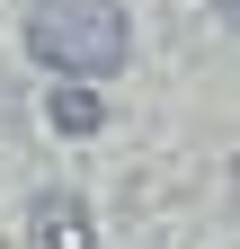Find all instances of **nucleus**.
Listing matches in <instances>:
<instances>
[{
  "instance_id": "nucleus-1",
  "label": "nucleus",
  "mask_w": 240,
  "mask_h": 249,
  "mask_svg": "<svg viewBox=\"0 0 240 249\" xmlns=\"http://www.w3.org/2000/svg\"><path fill=\"white\" fill-rule=\"evenodd\" d=\"M27 53H36L53 80H107V71H125V53H134L125 0H36Z\"/></svg>"
},
{
  "instance_id": "nucleus-2",
  "label": "nucleus",
  "mask_w": 240,
  "mask_h": 249,
  "mask_svg": "<svg viewBox=\"0 0 240 249\" xmlns=\"http://www.w3.org/2000/svg\"><path fill=\"white\" fill-rule=\"evenodd\" d=\"M36 249H89V213L71 196H36Z\"/></svg>"
},
{
  "instance_id": "nucleus-3",
  "label": "nucleus",
  "mask_w": 240,
  "mask_h": 249,
  "mask_svg": "<svg viewBox=\"0 0 240 249\" xmlns=\"http://www.w3.org/2000/svg\"><path fill=\"white\" fill-rule=\"evenodd\" d=\"M53 124H63V134H98V89L63 80V89H53Z\"/></svg>"
},
{
  "instance_id": "nucleus-4",
  "label": "nucleus",
  "mask_w": 240,
  "mask_h": 249,
  "mask_svg": "<svg viewBox=\"0 0 240 249\" xmlns=\"http://www.w3.org/2000/svg\"><path fill=\"white\" fill-rule=\"evenodd\" d=\"M223 18H231V27H240V0H223Z\"/></svg>"
}]
</instances>
